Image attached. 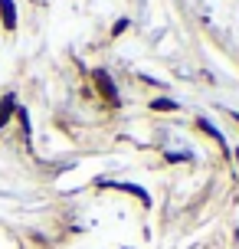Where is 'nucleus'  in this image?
<instances>
[{
  "mask_svg": "<svg viewBox=\"0 0 239 249\" xmlns=\"http://www.w3.org/2000/svg\"><path fill=\"white\" fill-rule=\"evenodd\" d=\"M95 82H99V92H102V95H105V99L112 102V105H118V89H115L112 75H108V72H102V69H99V72H95Z\"/></svg>",
  "mask_w": 239,
  "mask_h": 249,
  "instance_id": "nucleus-1",
  "label": "nucleus"
},
{
  "mask_svg": "<svg viewBox=\"0 0 239 249\" xmlns=\"http://www.w3.org/2000/svg\"><path fill=\"white\" fill-rule=\"evenodd\" d=\"M0 20L7 30H17V3L13 0H0Z\"/></svg>",
  "mask_w": 239,
  "mask_h": 249,
  "instance_id": "nucleus-2",
  "label": "nucleus"
},
{
  "mask_svg": "<svg viewBox=\"0 0 239 249\" xmlns=\"http://www.w3.org/2000/svg\"><path fill=\"white\" fill-rule=\"evenodd\" d=\"M13 108H17V105H13V95H3V99H0V128L7 124V118L13 115Z\"/></svg>",
  "mask_w": 239,
  "mask_h": 249,
  "instance_id": "nucleus-3",
  "label": "nucleus"
},
{
  "mask_svg": "<svg viewBox=\"0 0 239 249\" xmlns=\"http://www.w3.org/2000/svg\"><path fill=\"white\" fill-rule=\"evenodd\" d=\"M197 128H200V131H206V135L210 138H216V141H220V144H223V135H220V131H216L213 124L206 122V118H197Z\"/></svg>",
  "mask_w": 239,
  "mask_h": 249,
  "instance_id": "nucleus-4",
  "label": "nucleus"
},
{
  "mask_svg": "<svg viewBox=\"0 0 239 249\" xmlns=\"http://www.w3.org/2000/svg\"><path fill=\"white\" fill-rule=\"evenodd\" d=\"M151 108H154V112H177V102H171V99H157V102H151Z\"/></svg>",
  "mask_w": 239,
  "mask_h": 249,
  "instance_id": "nucleus-5",
  "label": "nucleus"
},
{
  "mask_svg": "<svg viewBox=\"0 0 239 249\" xmlns=\"http://www.w3.org/2000/svg\"><path fill=\"white\" fill-rule=\"evenodd\" d=\"M236 161H239V148H236Z\"/></svg>",
  "mask_w": 239,
  "mask_h": 249,
  "instance_id": "nucleus-6",
  "label": "nucleus"
}]
</instances>
